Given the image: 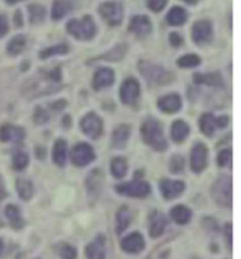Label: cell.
<instances>
[{
    "label": "cell",
    "mask_w": 241,
    "mask_h": 259,
    "mask_svg": "<svg viewBox=\"0 0 241 259\" xmlns=\"http://www.w3.org/2000/svg\"><path fill=\"white\" fill-rule=\"evenodd\" d=\"M141 135H143V139L144 142L151 146L152 149L155 150H165L168 147V143H166L165 136H164V132H162V127L159 125V122H157L155 119H147L143 123L141 126Z\"/></svg>",
    "instance_id": "cell-1"
},
{
    "label": "cell",
    "mask_w": 241,
    "mask_h": 259,
    "mask_svg": "<svg viewBox=\"0 0 241 259\" xmlns=\"http://www.w3.org/2000/svg\"><path fill=\"white\" fill-rule=\"evenodd\" d=\"M67 30L69 34L74 35L78 40H90L96 34V26L90 16H85L81 20L76 19L69 20Z\"/></svg>",
    "instance_id": "cell-2"
},
{
    "label": "cell",
    "mask_w": 241,
    "mask_h": 259,
    "mask_svg": "<svg viewBox=\"0 0 241 259\" xmlns=\"http://www.w3.org/2000/svg\"><path fill=\"white\" fill-rule=\"evenodd\" d=\"M138 70L141 71L144 78H147L150 82H154V84L164 85L171 82L173 79V75L169 71H166L165 68H162L159 65L148 63V61H140Z\"/></svg>",
    "instance_id": "cell-3"
},
{
    "label": "cell",
    "mask_w": 241,
    "mask_h": 259,
    "mask_svg": "<svg viewBox=\"0 0 241 259\" xmlns=\"http://www.w3.org/2000/svg\"><path fill=\"white\" fill-rule=\"evenodd\" d=\"M231 177L220 176L212 186L213 200L221 207H231Z\"/></svg>",
    "instance_id": "cell-4"
},
{
    "label": "cell",
    "mask_w": 241,
    "mask_h": 259,
    "mask_svg": "<svg viewBox=\"0 0 241 259\" xmlns=\"http://www.w3.org/2000/svg\"><path fill=\"white\" fill-rule=\"evenodd\" d=\"M99 13L110 26H118L123 21V6L117 2H106L99 7Z\"/></svg>",
    "instance_id": "cell-5"
},
{
    "label": "cell",
    "mask_w": 241,
    "mask_h": 259,
    "mask_svg": "<svg viewBox=\"0 0 241 259\" xmlns=\"http://www.w3.org/2000/svg\"><path fill=\"white\" fill-rule=\"evenodd\" d=\"M81 129L86 136H89L92 139H97L102 135L103 123L96 113H88L81 120Z\"/></svg>",
    "instance_id": "cell-6"
},
{
    "label": "cell",
    "mask_w": 241,
    "mask_h": 259,
    "mask_svg": "<svg viewBox=\"0 0 241 259\" xmlns=\"http://www.w3.org/2000/svg\"><path fill=\"white\" fill-rule=\"evenodd\" d=\"M95 159V153H93V149L86 145V143H79L76 145L72 152H71V160L72 163L78 166V167H83L86 164H89L90 161Z\"/></svg>",
    "instance_id": "cell-7"
},
{
    "label": "cell",
    "mask_w": 241,
    "mask_h": 259,
    "mask_svg": "<svg viewBox=\"0 0 241 259\" xmlns=\"http://www.w3.org/2000/svg\"><path fill=\"white\" fill-rule=\"evenodd\" d=\"M140 97V85L136 78H127L120 88V99L126 105H133Z\"/></svg>",
    "instance_id": "cell-8"
},
{
    "label": "cell",
    "mask_w": 241,
    "mask_h": 259,
    "mask_svg": "<svg viewBox=\"0 0 241 259\" xmlns=\"http://www.w3.org/2000/svg\"><path fill=\"white\" fill-rule=\"evenodd\" d=\"M116 191L124 196L130 197H145L150 194V186L144 182L123 183L116 186Z\"/></svg>",
    "instance_id": "cell-9"
},
{
    "label": "cell",
    "mask_w": 241,
    "mask_h": 259,
    "mask_svg": "<svg viewBox=\"0 0 241 259\" xmlns=\"http://www.w3.org/2000/svg\"><path fill=\"white\" fill-rule=\"evenodd\" d=\"M213 35V27L209 20L196 21L192 27V38L196 44H205L210 41Z\"/></svg>",
    "instance_id": "cell-10"
},
{
    "label": "cell",
    "mask_w": 241,
    "mask_h": 259,
    "mask_svg": "<svg viewBox=\"0 0 241 259\" xmlns=\"http://www.w3.org/2000/svg\"><path fill=\"white\" fill-rule=\"evenodd\" d=\"M207 164V149L203 143H196L191 153V167L195 173L203 171Z\"/></svg>",
    "instance_id": "cell-11"
},
{
    "label": "cell",
    "mask_w": 241,
    "mask_h": 259,
    "mask_svg": "<svg viewBox=\"0 0 241 259\" xmlns=\"http://www.w3.org/2000/svg\"><path fill=\"white\" fill-rule=\"evenodd\" d=\"M159 190H161V194L164 196L165 200H172L180 196L185 190V183L179 182V180H161L159 183Z\"/></svg>",
    "instance_id": "cell-12"
},
{
    "label": "cell",
    "mask_w": 241,
    "mask_h": 259,
    "mask_svg": "<svg viewBox=\"0 0 241 259\" xmlns=\"http://www.w3.org/2000/svg\"><path fill=\"white\" fill-rule=\"evenodd\" d=\"M129 30H130L131 33H134L137 37H145V35L151 33L152 24L147 16H134L131 19Z\"/></svg>",
    "instance_id": "cell-13"
},
{
    "label": "cell",
    "mask_w": 241,
    "mask_h": 259,
    "mask_svg": "<svg viewBox=\"0 0 241 259\" xmlns=\"http://www.w3.org/2000/svg\"><path fill=\"white\" fill-rule=\"evenodd\" d=\"M144 248L145 241L144 238H143V235L138 234V232H133V234H130L129 237H126V238L122 241V249L129 253L141 252Z\"/></svg>",
    "instance_id": "cell-14"
},
{
    "label": "cell",
    "mask_w": 241,
    "mask_h": 259,
    "mask_svg": "<svg viewBox=\"0 0 241 259\" xmlns=\"http://www.w3.org/2000/svg\"><path fill=\"white\" fill-rule=\"evenodd\" d=\"M166 228V218L164 214H161L158 211H154L150 215V221H148V231L152 238H158L162 235V232L165 231Z\"/></svg>",
    "instance_id": "cell-15"
},
{
    "label": "cell",
    "mask_w": 241,
    "mask_h": 259,
    "mask_svg": "<svg viewBox=\"0 0 241 259\" xmlns=\"http://www.w3.org/2000/svg\"><path fill=\"white\" fill-rule=\"evenodd\" d=\"M114 82V72L110 68H99V70L95 72V77H93V88L95 90H103V88H107L110 87L111 84Z\"/></svg>",
    "instance_id": "cell-16"
},
{
    "label": "cell",
    "mask_w": 241,
    "mask_h": 259,
    "mask_svg": "<svg viewBox=\"0 0 241 259\" xmlns=\"http://www.w3.org/2000/svg\"><path fill=\"white\" fill-rule=\"evenodd\" d=\"M24 136H26V132L20 126L6 123L0 127V140L2 142H20L24 139Z\"/></svg>",
    "instance_id": "cell-17"
},
{
    "label": "cell",
    "mask_w": 241,
    "mask_h": 259,
    "mask_svg": "<svg viewBox=\"0 0 241 259\" xmlns=\"http://www.w3.org/2000/svg\"><path fill=\"white\" fill-rule=\"evenodd\" d=\"M182 106V101L178 94H169L158 99V108L165 113L178 112Z\"/></svg>",
    "instance_id": "cell-18"
},
{
    "label": "cell",
    "mask_w": 241,
    "mask_h": 259,
    "mask_svg": "<svg viewBox=\"0 0 241 259\" xmlns=\"http://www.w3.org/2000/svg\"><path fill=\"white\" fill-rule=\"evenodd\" d=\"M88 259H104L106 256V238L103 235H99L93 242H90L86 248Z\"/></svg>",
    "instance_id": "cell-19"
},
{
    "label": "cell",
    "mask_w": 241,
    "mask_h": 259,
    "mask_svg": "<svg viewBox=\"0 0 241 259\" xmlns=\"http://www.w3.org/2000/svg\"><path fill=\"white\" fill-rule=\"evenodd\" d=\"M5 215H6L9 224L12 225L14 230H21V228L24 227V220H23L21 211L17 205H13V204L6 205V208H5Z\"/></svg>",
    "instance_id": "cell-20"
},
{
    "label": "cell",
    "mask_w": 241,
    "mask_h": 259,
    "mask_svg": "<svg viewBox=\"0 0 241 259\" xmlns=\"http://www.w3.org/2000/svg\"><path fill=\"white\" fill-rule=\"evenodd\" d=\"M193 81L196 84L209 85V87H223V78L217 72H210V74H195Z\"/></svg>",
    "instance_id": "cell-21"
},
{
    "label": "cell",
    "mask_w": 241,
    "mask_h": 259,
    "mask_svg": "<svg viewBox=\"0 0 241 259\" xmlns=\"http://www.w3.org/2000/svg\"><path fill=\"white\" fill-rule=\"evenodd\" d=\"M130 138V126L129 125H118L114 132H113V136H111V145L113 147H117V149H122V147L126 146L127 140Z\"/></svg>",
    "instance_id": "cell-22"
},
{
    "label": "cell",
    "mask_w": 241,
    "mask_h": 259,
    "mask_svg": "<svg viewBox=\"0 0 241 259\" xmlns=\"http://www.w3.org/2000/svg\"><path fill=\"white\" fill-rule=\"evenodd\" d=\"M189 125L185 123L184 120H175L171 126V136H172L173 142L176 143H180L182 140H185L188 136H189Z\"/></svg>",
    "instance_id": "cell-23"
},
{
    "label": "cell",
    "mask_w": 241,
    "mask_h": 259,
    "mask_svg": "<svg viewBox=\"0 0 241 259\" xmlns=\"http://www.w3.org/2000/svg\"><path fill=\"white\" fill-rule=\"evenodd\" d=\"M131 223V212L127 207H122L116 214V232L122 234L124 232Z\"/></svg>",
    "instance_id": "cell-24"
},
{
    "label": "cell",
    "mask_w": 241,
    "mask_h": 259,
    "mask_svg": "<svg viewBox=\"0 0 241 259\" xmlns=\"http://www.w3.org/2000/svg\"><path fill=\"white\" fill-rule=\"evenodd\" d=\"M171 217H172V220L176 224L184 225L188 224L191 221L192 212L185 205H175L172 210H171Z\"/></svg>",
    "instance_id": "cell-25"
},
{
    "label": "cell",
    "mask_w": 241,
    "mask_h": 259,
    "mask_svg": "<svg viewBox=\"0 0 241 259\" xmlns=\"http://www.w3.org/2000/svg\"><path fill=\"white\" fill-rule=\"evenodd\" d=\"M71 9H72V3L69 0H55L51 10V17L54 20H59L71 12Z\"/></svg>",
    "instance_id": "cell-26"
},
{
    "label": "cell",
    "mask_w": 241,
    "mask_h": 259,
    "mask_svg": "<svg viewBox=\"0 0 241 259\" xmlns=\"http://www.w3.org/2000/svg\"><path fill=\"white\" fill-rule=\"evenodd\" d=\"M52 159L58 166H64L67 161V142L64 139H58L54 145L52 150Z\"/></svg>",
    "instance_id": "cell-27"
},
{
    "label": "cell",
    "mask_w": 241,
    "mask_h": 259,
    "mask_svg": "<svg viewBox=\"0 0 241 259\" xmlns=\"http://www.w3.org/2000/svg\"><path fill=\"white\" fill-rule=\"evenodd\" d=\"M217 127V122L212 113H205L200 118V131L206 136H213L214 131Z\"/></svg>",
    "instance_id": "cell-28"
},
{
    "label": "cell",
    "mask_w": 241,
    "mask_h": 259,
    "mask_svg": "<svg viewBox=\"0 0 241 259\" xmlns=\"http://www.w3.org/2000/svg\"><path fill=\"white\" fill-rule=\"evenodd\" d=\"M16 187H17V193L20 196L21 200H30L33 194H34V187H33V183L27 180V179H19L16 182Z\"/></svg>",
    "instance_id": "cell-29"
},
{
    "label": "cell",
    "mask_w": 241,
    "mask_h": 259,
    "mask_svg": "<svg viewBox=\"0 0 241 259\" xmlns=\"http://www.w3.org/2000/svg\"><path fill=\"white\" fill-rule=\"evenodd\" d=\"M166 21L171 26H182L186 21V12L179 6L172 7L166 16Z\"/></svg>",
    "instance_id": "cell-30"
},
{
    "label": "cell",
    "mask_w": 241,
    "mask_h": 259,
    "mask_svg": "<svg viewBox=\"0 0 241 259\" xmlns=\"http://www.w3.org/2000/svg\"><path fill=\"white\" fill-rule=\"evenodd\" d=\"M26 44H27V40L24 35H16L7 44V53L10 56H19L23 53V50L26 49Z\"/></svg>",
    "instance_id": "cell-31"
},
{
    "label": "cell",
    "mask_w": 241,
    "mask_h": 259,
    "mask_svg": "<svg viewBox=\"0 0 241 259\" xmlns=\"http://www.w3.org/2000/svg\"><path fill=\"white\" fill-rule=\"evenodd\" d=\"M111 175L116 179H122L127 173V161L124 157H114L110 164Z\"/></svg>",
    "instance_id": "cell-32"
},
{
    "label": "cell",
    "mask_w": 241,
    "mask_h": 259,
    "mask_svg": "<svg viewBox=\"0 0 241 259\" xmlns=\"http://www.w3.org/2000/svg\"><path fill=\"white\" fill-rule=\"evenodd\" d=\"M67 53H68V46L67 44H58V46H54V47L42 50L40 53V57L41 58H48V57L52 56H64Z\"/></svg>",
    "instance_id": "cell-33"
},
{
    "label": "cell",
    "mask_w": 241,
    "mask_h": 259,
    "mask_svg": "<svg viewBox=\"0 0 241 259\" xmlns=\"http://www.w3.org/2000/svg\"><path fill=\"white\" fill-rule=\"evenodd\" d=\"M28 13H30V20L31 23H41L44 20V17H45V9L40 5H31V6L28 7Z\"/></svg>",
    "instance_id": "cell-34"
},
{
    "label": "cell",
    "mask_w": 241,
    "mask_h": 259,
    "mask_svg": "<svg viewBox=\"0 0 241 259\" xmlns=\"http://www.w3.org/2000/svg\"><path fill=\"white\" fill-rule=\"evenodd\" d=\"M199 64L200 57L196 56V54H186L178 60V65L180 68H193V67H198Z\"/></svg>",
    "instance_id": "cell-35"
},
{
    "label": "cell",
    "mask_w": 241,
    "mask_h": 259,
    "mask_svg": "<svg viewBox=\"0 0 241 259\" xmlns=\"http://www.w3.org/2000/svg\"><path fill=\"white\" fill-rule=\"evenodd\" d=\"M27 164H28L27 153H24V152L19 150V152H16V153L13 154L14 170H19V171H21V170H24V168L27 167Z\"/></svg>",
    "instance_id": "cell-36"
},
{
    "label": "cell",
    "mask_w": 241,
    "mask_h": 259,
    "mask_svg": "<svg viewBox=\"0 0 241 259\" xmlns=\"http://www.w3.org/2000/svg\"><path fill=\"white\" fill-rule=\"evenodd\" d=\"M124 53H126V46H117V47H114V49L111 50L109 54H104V56L99 57V58H100V60L117 61V60H120V58L124 56Z\"/></svg>",
    "instance_id": "cell-37"
},
{
    "label": "cell",
    "mask_w": 241,
    "mask_h": 259,
    "mask_svg": "<svg viewBox=\"0 0 241 259\" xmlns=\"http://www.w3.org/2000/svg\"><path fill=\"white\" fill-rule=\"evenodd\" d=\"M184 167H185V159L182 156H173L172 159H171V166H169L171 171L179 173V171L184 170Z\"/></svg>",
    "instance_id": "cell-38"
},
{
    "label": "cell",
    "mask_w": 241,
    "mask_h": 259,
    "mask_svg": "<svg viewBox=\"0 0 241 259\" xmlns=\"http://www.w3.org/2000/svg\"><path fill=\"white\" fill-rule=\"evenodd\" d=\"M59 255H61L64 259H76V249L72 245L64 244V245L59 248Z\"/></svg>",
    "instance_id": "cell-39"
},
{
    "label": "cell",
    "mask_w": 241,
    "mask_h": 259,
    "mask_svg": "<svg viewBox=\"0 0 241 259\" xmlns=\"http://www.w3.org/2000/svg\"><path fill=\"white\" fill-rule=\"evenodd\" d=\"M231 160V150L230 149H224V150H221L219 156H217V164L220 166V167H224V166H227L228 163Z\"/></svg>",
    "instance_id": "cell-40"
},
{
    "label": "cell",
    "mask_w": 241,
    "mask_h": 259,
    "mask_svg": "<svg viewBox=\"0 0 241 259\" xmlns=\"http://www.w3.org/2000/svg\"><path fill=\"white\" fill-rule=\"evenodd\" d=\"M168 0H147V6L152 12H161L166 6Z\"/></svg>",
    "instance_id": "cell-41"
},
{
    "label": "cell",
    "mask_w": 241,
    "mask_h": 259,
    "mask_svg": "<svg viewBox=\"0 0 241 259\" xmlns=\"http://www.w3.org/2000/svg\"><path fill=\"white\" fill-rule=\"evenodd\" d=\"M47 120H48V113L44 111V108L38 106L34 112V122L35 123H45Z\"/></svg>",
    "instance_id": "cell-42"
},
{
    "label": "cell",
    "mask_w": 241,
    "mask_h": 259,
    "mask_svg": "<svg viewBox=\"0 0 241 259\" xmlns=\"http://www.w3.org/2000/svg\"><path fill=\"white\" fill-rule=\"evenodd\" d=\"M7 31H9V24H7L6 17L0 14V37H3Z\"/></svg>",
    "instance_id": "cell-43"
},
{
    "label": "cell",
    "mask_w": 241,
    "mask_h": 259,
    "mask_svg": "<svg viewBox=\"0 0 241 259\" xmlns=\"http://www.w3.org/2000/svg\"><path fill=\"white\" fill-rule=\"evenodd\" d=\"M169 41H171L173 47H179L184 40H182V37L178 33H172V34L169 35Z\"/></svg>",
    "instance_id": "cell-44"
},
{
    "label": "cell",
    "mask_w": 241,
    "mask_h": 259,
    "mask_svg": "<svg viewBox=\"0 0 241 259\" xmlns=\"http://www.w3.org/2000/svg\"><path fill=\"white\" fill-rule=\"evenodd\" d=\"M216 122H217V126H219V127H224V126H227L228 118H227V116H221V118H216Z\"/></svg>",
    "instance_id": "cell-45"
},
{
    "label": "cell",
    "mask_w": 241,
    "mask_h": 259,
    "mask_svg": "<svg viewBox=\"0 0 241 259\" xmlns=\"http://www.w3.org/2000/svg\"><path fill=\"white\" fill-rule=\"evenodd\" d=\"M226 238H227V246L231 248V225H226Z\"/></svg>",
    "instance_id": "cell-46"
},
{
    "label": "cell",
    "mask_w": 241,
    "mask_h": 259,
    "mask_svg": "<svg viewBox=\"0 0 241 259\" xmlns=\"http://www.w3.org/2000/svg\"><path fill=\"white\" fill-rule=\"evenodd\" d=\"M184 2H185V3H189V5H195L198 0H184Z\"/></svg>",
    "instance_id": "cell-47"
},
{
    "label": "cell",
    "mask_w": 241,
    "mask_h": 259,
    "mask_svg": "<svg viewBox=\"0 0 241 259\" xmlns=\"http://www.w3.org/2000/svg\"><path fill=\"white\" fill-rule=\"evenodd\" d=\"M7 2H9V3H12V5H13V3H17V2H20V0H7Z\"/></svg>",
    "instance_id": "cell-48"
}]
</instances>
